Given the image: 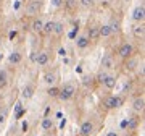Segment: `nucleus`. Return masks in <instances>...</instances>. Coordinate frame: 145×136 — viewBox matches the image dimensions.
<instances>
[{
	"label": "nucleus",
	"mask_w": 145,
	"mask_h": 136,
	"mask_svg": "<svg viewBox=\"0 0 145 136\" xmlns=\"http://www.w3.org/2000/svg\"><path fill=\"white\" fill-rule=\"evenodd\" d=\"M44 5H45L44 0H29L26 3V15L31 16V18L39 16L44 10Z\"/></svg>",
	"instance_id": "f257e3e1"
},
{
	"label": "nucleus",
	"mask_w": 145,
	"mask_h": 136,
	"mask_svg": "<svg viewBox=\"0 0 145 136\" xmlns=\"http://www.w3.org/2000/svg\"><path fill=\"white\" fill-rule=\"evenodd\" d=\"M124 102V97L123 96H118V94H110L103 99V105L106 110H114V109H119Z\"/></svg>",
	"instance_id": "f03ea898"
},
{
	"label": "nucleus",
	"mask_w": 145,
	"mask_h": 136,
	"mask_svg": "<svg viewBox=\"0 0 145 136\" xmlns=\"http://www.w3.org/2000/svg\"><path fill=\"white\" fill-rule=\"evenodd\" d=\"M76 96V86L72 83H65L60 88V94H58V99L65 100V102H68V100H71L72 97Z\"/></svg>",
	"instance_id": "7ed1b4c3"
},
{
	"label": "nucleus",
	"mask_w": 145,
	"mask_h": 136,
	"mask_svg": "<svg viewBox=\"0 0 145 136\" xmlns=\"http://www.w3.org/2000/svg\"><path fill=\"white\" fill-rule=\"evenodd\" d=\"M134 53H135V47H134V44H131V42H123L118 47V50H116V55H118L121 60H127V58L132 57Z\"/></svg>",
	"instance_id": "20e7f679"
},
{
	"label": "nucleus",
	"mask_w": 145,
	"mask_h": 136,
	"mask_svg": "<svg viewBox=\"0 0 145 136\" xmlns=\"http://www.w3.org/2000/svg\"><path fill=\"white\" fill-rule=\"evenodd\" d=\"M93 131H95V123L93 120H84L79 126V136H92Z\"/></svg>",
	"instance_id": "39448f33"
},
{
	"label": "nucleus",
	"mask_w": 145,
	"mask_h": 136,
	"mask_svg": "<svg viewBox=\"0 0 145 136\" xmlns=\"http://www.w3.org/2000/svg\"><path fill=\"white\" fill-rule=\"evenodd\" d=\"M116 58H114L113 53H105L103 58H102V68H103L105 71L108 73V71H111V70H114L116 68Z\"/></svg>",
	"instance_id": "423d86ee"
},
{
	"label": "nucleus",
	"mask_w": 145,
	"mask_h": 136,
	"mask_svg": "<svg viewBox=\"0 0 145 136\" xmlns=\"http://www.w3.org/2000/svg\"><path fill=\"white\" fill-rule=\"evenodd\" d=\"M116 83H118V78H116V75H113V73H106L105 78L102 79V84H103V88L106 89V91H113Z\"/></svg>",
	"instance_id": "0eeeda50"
},
{
	"label": "nucleus",
	"mask_w": 145,
	"mask_h": 136,
	"mask_svg": "<svg viewBox=\"0 0 145 136\" xmlns=\"http://www.w3.org/2000/svg\"><path fill=\"white\" fill-rule=\"evenodd\" d=\"M34 62H36L37 67H45V65H48V62H50V52H48V50H40V52H37Z\"/></svg>",
	"instance_id": "6e6552de"
},
{
	"label": "nucleus",
	"mask_w": 145,
	"mask_h": 136,
	"mask_svg": "<svg viewBox=\"0 0 145 136\" xmlns=\"http://www.w3.org/2000/svg\"><path fill=\"white\" fill-rule=\"evenodd\" d=\"M132 110H134L135 114H144L145 110V97L142 94L137 96V97H134V100H132Z\"/></svg>",
	"instance_id": "1a4fd4ad"
},
{
	"label": "nucleus",
	"mask_w": 145,
	"mask_h": 136,
	"mask_svg": "<svg viewBox=\"0 0 145 136\" xmlns=\"http://www.w3.org/2000/svg\"><path fill=\"white\" fill-rule=\"evenodd\" d=\"M132 20H134L135 23H144V20H145V7H144V3H140V5H137L134 8V11H132Z\"/></svg>",
	"instance_id": "9d476101"
},
{
	"label": "nucleus",
	"mask_w": 145,
	"mask_h": 136,
	"mask_svg": "<svg viewBox=\"0 0 145 136\" xmlns=\"http://www.w3.org/2000/svg\"><path fill=\"white\" fill-rule=\"evenodd\" d=\"M10 71L8 70H5V68H2L0 70V91H3V89L8 88V84H10Z\"/></svg>",
	"instance_id": "9b49d317"
},
{
	"label": "nucleus",
	"mask_w": 145,
	"mask_h": 136,
	"mask_svg": "<svg viewBox=\"0 0 145 136\" xmlns=\"http://www.w3.org/2000/svg\"><path fill=\"white\" fill-rule=\"evenodd\" d=\"M40 130L44 131V133H50V131L55 130V121H53V118H50V117H44L40 121Z\"/></svg>",
	"instance_id": "f8f14e48"
},
{
	"label": "nucleus",
	"mask_w": 145,
	"mask_h": 136,
	"mask_svg": "<svg viewBox=\"0 0 145 136\" xmlns=\"http://www.w3.org/2000/svg\"><path fill=\"white\" fill-rule=\"evenodd\" d=\"M8 63H10L11 67H18V65H21V62H23V53L20 52V50H13V52L8 55Z\"/></svg>",
	"instance_id": "ddd939ff"
},
{
	"label": "nucleus",
	"mask_w": 145,
	"mask_h": 136,
	"mask_svg": "<svg viewBox=\"0 0 145 136\" xmlns=\"http://www.w3.org/2000/svg\"><path fill=\"white\" fill-rule=\"evenodd\" d=\"M137 67H139V58L134 57V55L129 57L127 60H124V70L126 71H135Z\"/></svg>",
	"instance_id": "4468645a"
},
{
	"label": "nucleus",
	"mask_w": 145,
	"mask_h": 136,
	"mask_svg": "<svg viewBox=\"0 0 145 136\" xmlns=\"http://www.w3.org/2000/svg\"><path fill=\"white\" fill-rule=\"evenodd\" d=\"M87 39L90 42H97L100 39V36H99V24H93V26H89V29H87Z\"/></svg>",
	"instance_id": "2eb2a0df"
},
{
	"label": "nucleus",
	"mask_w": 145,
	"mask_h": 136,
	"mask_svg": "<svg viewBox=\"0 0 145 136\" xmlns=\"http://www.w3.org/2000/svg\"><path fill=\"white\" fill-rule=\"evenodd\" d=\"M42 26H44V20H42L40 16L32 18V21H31V31H32V32L40 34V32H42Z\"/></svg>",
	"instance_id": "dca6fc26"
},
{
	"label": "nucleus",
	"mask_w": 145,
	"mask_h": 136,
	"mask_svg": "<svg viewBox=\"0 0 145 136\" xmlns=\"http://www.w3.org/2000/svg\"><path fill=\"white\" fill-rule=\"evenodd\" d=\"M89 46H90V41L87 39L86 34H81V36L76 39V47H78L79 50H86V49H89Z\"/></svg>",
	"instance_id": "f3484780"
},
{
	"label": "nucleus",
	"mask_w": 145,
	"mask_h": 136,
	"mask_svg": "<svg viewBox=\"0 0 145 136\" xmlns=\"http://www.w3.org/2000/svg\"><path fill=\"white\" fill-rule=\"evenodd\" d=\"M36 92V86L34 84H26L24 88L21 89V96H23V99H31L32 96Z\"/></svg>",
	"instance_id": "a211bd4d"
},
{
	"label": "nucleus",
	"mask_w": 145,
	"mask_h": 136,
	"mask_svg": "<svg viewBox=\"0 0 145 136\" xmlns=\"http://www.w3.org/2000/svg\"><path fill=\"white\" fill-rule=\"evenodd\" d=\"M53 28H55V21L53 20L44 21V26H42L40 34H44V36H50V34H53Z\"/></svg>",
	"instance_id": "6ab92c4d"
},
{
	"label": "nucleus",
	"mask_w": 145,
	"mask_h": 136,
	"mask_svg": "<svg viewBox=\"0 0 145 136\" xmlns=\"http://www.w3.org/2000/svg\"><path fill=\"white\" fill-rule=\"evenodd\" d=\"M99 36L103 37V39L113 36V31H111V28H110L108 23H106V24H102V26H99Z\"/></svg>",
	"instance_id": "aec40b11"
},
{
	"label": "nucleus",
	"mask_w": 145,
	"mask_h": 136,
	"mask_svg": "<svg viewBox=\"0 0 145 136\" xmlns=\"http://www.w3.org/2000/svg\"><path fill=\"white\" fill-rule=\"evenodd\" d=\"M132 34H134L137 39H144V37H145V26H144V23H139L137 26H134Z\"/></svg>",
	"instance_id": "412c9836"
},
{
	"label": "nucleus",
	"mask_w": 145,
	"mask_h": 136,
	"mask_svg": "<svg viewBox=\"0 0 145 136\" xmlns=\"http://www.w3.org/2000/svg\"><path fill=\"white\" fill-rule=\"evenodd\" d=\"M53 34L57 37H61L65 34V23L63 21H55V28H53Z\"/></svg>",
	"instance_id": "4be33fe9"
},
{
	"label": "nucleus",
	"mask_w": 145,
	"mask_h": 136,
	"mask_svg": "<svg viewBox=\"0 0 145 136\" xmlns=\"http://www.w3.org/2000/svg\"><path fill=\"white\" fill-rule=\"evenodd\" d=\"M44 81H45L48 86H55V83H57V75L55 73H45Z\"/></svg>",
	"instance_id": "5701e85b"
},
{
	"label": "nucleus",
	"mask_w": 145,
	"mask_h": 136,
	"mask_svg": "<svg viewBox=\"0 0 145 136\" xmlns=\"http://www.w3.org/2000/svg\"><path fill=\"white\" fill-rule=\"evenodd\" d=\"M58 94H60V88L58 86H48V89H47V96L48 97H55L57 99Z\"/></svg>",
	"instance_id": "b1692460"
},
{
	"label": "nucleus",
	"mask_w": 145,
	"mask_h": 136,
	"mask_svg": "<svg viewBox=\"0 0 145 136\" xmlns=\"http://www.w3.org/2000/svg\"><path fill=\"white\" fill-rule=\"evenodd\" d=\"M79 5L84 7V8H93L95 7V0H78Z\"/></svg>",
	"instance_id": "393cba45"
},
{
	"label": "nucleus",
	"mask_w": 145,
	"mask_h": 136,
	"mask_svg": "<svg viewBox=\"0 0 145 136\" xmlns=\"http://www.w3.org/2000/svg\"><path fill=\"white\" fill-rule=\"evenodd\" d=\"M7 118H8V109H7V107H3V109L0 110V126L7 121Z\"/></svg>",
	"instance_id": "a878e982"
},
{
	"label": "nucleus",
	"mask_w": 145,
	"mask_h": 136,
	"mask_svg": "<svg viewBox=\"0 0 145 136\" xmlns=\"http://www.w3.org/2000/svg\"><path fill=\"white\" fill-rule=\"evenodd\" d=\"M137 125H139V118H129V121H127V130H134Z\"/></svg>",
	"instance_id": "bb28decb"
},
{
	"label": "nucleus",
	"mask_w": 145,
	"mask_h": 136,
	"mask_svg": "<svg viewBox=\"0 0 145 136\" xmlns=\"http://www.w3.org/2000/svg\"><path fill=\"white\" fill-rule=\"evenodd\" d=\"M76 5H78V0H65V5L63 7H66L68 10H72Z\"/></svg>",
	"instance_id": "cd10ccee"
},
{
	"label": "nucleus",
	"mask_w": 145,
	"mask_h": 136,
	"mask_svg": "<svg viewBox=\"0 0 145 136\" xmlns=\"http://www.w3.org/2000/svg\"><path fill=\"white\" fill-rule=\"evenodd\" d=\"M110 28H111V31H113V34H116V32H119V23H114V21H111V23H108Z\"/></svg>",
	"instance_id": "c85d7f7f"
},
{
	"label": "nucleus",
	"mask_w": 145,
	"mask_h": 136,
	"mask_svg": "<svg viewBox=\"0 0 145 136\" xmlns=\"http://www.w3.org/2000/svg\"><path fill=\"white\" fill-rule=\"evenodd\" d=\"M52 5L55 7V8H60V7L65 5V0H52Z\"/></svg>",
	"instance_id": "c756f323"
},
{
	"label": "nucleus",
	"mask_w": 145,
	"mask_h": 136,
	"mask_svg": "<svg viewBox=\"0 0 145 136\" xmlns=\"http://www.w3.org/2000/svg\"><path fill=\"white\" fill-rule=\"evenodd\" d=\"M105 136H121V135H119V131H116V130H110V131H106Z\"/></svg>",
	"instance_id": "7c9ffc66"
},
{
	"label": "nucleus",
	"mask_w": 145,
	"mask_h": 136,
	"mask_svg": "<svg viewBox=\"0 0 145 136\" xmlns=\"http://www.w3.org/2000/svg\"><path fill=\"white\" fill-rule=\"evenodd\" d=\"M3 107H5V102H3V99H2V97H0V110L3 109Z\"/></svg>",
	"instance_id": "2f4dec72"
},
{
	"label": "nucleus",
	"mask_w": 145,
	"mask_h": 136,
	"mask_svg": "<svg viewBox=\"0 0 145 136\" xmlns=\"http://www.w3.org/2000/svg\"><path fill=\"white\" fill-rule=\"evenodd\" d=\"M123 2H126V3H129V2H131V0H123Z\"/></svg>",
	"instance_id": "473e14b6"
},
{
	"label": "nucleus",
	"mask_w": 145,
	"mask_h": 136,
	"mask_svg": "<svg viewBox=\"0 0 145 136\" xmlns=\"http://www.w3.org/2000/svg\"><path fill=\"white\" fill-rule=\"evenodd\" d=\"M0 46H2V36H0Z\"/></svg>",
	"instance_id": "72a5a7b5"
}]
</instances>
